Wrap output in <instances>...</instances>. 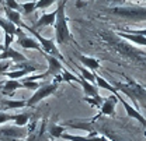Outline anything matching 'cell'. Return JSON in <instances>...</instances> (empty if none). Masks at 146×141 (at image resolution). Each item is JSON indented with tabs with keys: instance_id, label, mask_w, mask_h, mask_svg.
Wrapping results in <instances>:
<instances>
[{
	"instance_id": "1",
	"label": "cell",
	"mask_w": 146,
	"mask_h": 141,
	"mask_svg": "<svg viewBox=\"0 0 146 141\" xmlns=\"http://www.w3.org/2000/svg\"><path fill=\"white\" fill-rule=\"evenodd\" d=\"M66 0H59L58 3V9H56V17H55V42L58 45H65V43H70L74 42L72 32L69 31L68 27V18H66Z\"/></svg>"
},
{
	"instance_id": "2",
	"label": "cell",
	"mask_w": 146,
	"mask_h": 141,
	"mask_svg": "<svg viewBox=\"0 0 146 141\" xmlns=\"http://www.w3.org/2000/svg\"><path fill=\"white\" fill-rule=\"evenodd\" d=\"M111 14L118 16V17L129 20V21H146V7L131 4V6H121V7H114L110 10Z\"/></svg>"
},
{
	"instance_id": "3",
	"label": "cell",
	"mask_w": 146,
	"mask_h": 141,
	"mask_svg": "<svg viewBox=\"0 0 146 141\" xmlns=\"http://www.w3.org/2000/svg\"><path fill=\"white\" fill-rule=\"evenodd\" d=\"M21 28L24 30V31H28L31 35L35 38L36 41H38V43L41 45V48H42V52L46 53V54H51V56H55L56 59H59L60 62H65V57H63V54L59 52V49L56 48V45H55V41L52 39H48V38H44V36L41 35L36 30H34L33 27H28L27 24H21Z\"/></svg>"
},
{
	"instance_id": "4",
	"label": "cell",
	"mask_w": 146,
	"mask_h": 141,
	"mask_svg": "<svg viewBox=\"0 0 146 141\" xmlns=\"http://www.w3.org/2000/svg\"><path fill=\"white\" fill-rule=\"evenodd\" d=\"M58 87H59V81H58L56 78H54V81L49 83V84L39 85V87L35 89V92L33 94V96H31L28 101H25V106L33 108V106L38 105L42 99H45V98L54 95L55 92H56V89H58Z\"/></svg>"
},
{
	"instance_id": "5",
	"label": "cell",
	"mask_w": 146,
	"mask_h": 141,
	"mask_svg": "<svg viewBox=\"0 0 146 141\" xmlns=\"http://www.w3.org/2000/svg\"><path fill=\"white\" fill-rule=\"evenodd\" d=\"M27 134H28V131L20 126L0 127V140L1 141H20Z\"/></svg>"
},
{
	"instance_id": "6",
	"label": "cell",
	"mask_w": 146,
	"mask_h": 141,
	"mask_svg": "<svg viewBox=\"0 0 146 141\" xmlns=\"http://www.w3.org/2000/svg\"><path fill=\"white\" fill-rule=\"evenodd\" d=\"M16 35H17V43L23 49H33V50H38L42 53V48L38 43V41L33 35H27L21 27H17Z\"/></svg>"
},
{
	"instance_id": "7",
	"label": "cell",
	"mask_w": 146,
	"mask_h": 141,
	"mask_svg": "<svg viewBox=\"0 0 146 141\" xmlns=\"http://www.w3.org/2000/svg\"><path fill=\"white\" fill-rule=\"evenodd\" d=\"M38 69L34 67V66H30L28 63H25L21 69H16V70H11V71H6L3 75H6V77H9L10 80H21V78H24V77H27V75H30L31 73H34Z\"/></svg>"
},
{
	"instance_id": "8",
	"label": "cell",
	"mask_w": 146,
	"mask_h": 141,
	"mask_svg": "<svg viewBox=\"0 0 146 141\" xmlns=\"http://www.w3.org/2000/svg\"><path fill=\"white\" fill-rule=\"evenodd\" d=\"M44 54V57L48 60V70H46V74L48 75H58V74H60V70H62V62L59 60V59H56L55 56H51V54H46V53L42 52Z\"/></svg>"
},
{
	"instance_id": "9",
	"label": "cell",
	"mask_w": 146,
	"mask_h": 141,
	"mask_svg": "<svg viewBox=\"0 0 146 141\" xmlns=\"http://www.w3.org/2000/svg\"><path fill=\"white\" fill-rule=\"evenodd\" d=\"M18 88H25V84L21 80H10L9 78L7 81H3V88L0 91L6 96H13V92Z\"/></svg>"
},
{
	"instance_id": "10",
	"label": "cell",
	"mask_w": 146,
	"mask_h": 141,
	"mask_svg": "<svg viewBox=\"0 0 146 141\" xmlns=\"http://www.w3.org/2000/svg\"><path fill=\"white\" fill-rule=\"evenodd\" d=\"M118 99L115 95H111L108 98H106L103 101V104L100 106V115H107V116H114L115 115V105H117Z\"/></svg>"
},
{
	"instance_id": "11",
	"label": "cell",
	"mask_w": 146,
	"mask_h": 141,
	"mask_svg": "<svg viewBox=\"0 0 146 141\" xmlns=\"http://www.w3.org/2000/svg\"><path fill=\"white\" fill-rule=\"evenodd\" d=\"M77 77L80 78L79 84H80L82 88H83L84 96H91V98H98V96H100V94H98V87H97L96 84H91V83H89L87 80L82 78V77L79 75V73H77Z\"/></svg>"
},
{
	"instance_id": "12",
	"label": "cell",
	"mask_w": 146,
	"mask_h": 141,
	"mask_svg": "<svg viewBox=\"0 0 146 141\" xmlns=\"http://www.w3.org/2000/svg\"><path fill=\"white\" fill-rule=\"evenodd\" d=\"M55 17H56V10L52 11V13H44L39 20L35 22L34 25V30H41L44 27H54V22H55Z\"/></svg>"
},
{
	"instance_id": "13",
	"label": "cell",
	"mask_w": 146,
	"mask_h": 141,
	"mask_svg": "<svg viewBox=\"0 0 146 141\" xmlns=\"http://www.w3.org/2000/svg\"><path fill=\"white\" fill-rule=\"evenodd\" d=\"M76 57L82 62V64L89 69L90 71H96L100 69V62L94 57H90V56H84V54H80V53H76Z\"/></svg>"
},
{
	"instance_id": "14",
	"label": "cell",
	"mask_w": 146,
	"mask_h": 141,
	"mask_svg": "<svg viewBox=\"0 0 146 141\" xmlns=\"http://www.w3.org/2000/svg\"><path fill=\"white\" fill-rule=\"evenodd\" d=\"M4 9V14H6V20L10 21L11 24H14L16 27H21L23 24V20H21V13L20 11H16V10H11L6 6H3Z\"/></svg>"
},
{
	"instance_id": "15",
	"label": "cell",
	"mask_w": 146,
	"mask_h": 141,
	"mask_svg": "<svg viewBox=\"0 0 146 141\" xmlns=\"http://www.w3.org/2000/svg\"><path fill=\"white\" fill-rule=\"evenodd\" d=\"M118 36L127 39V41H131L139 46H146V36L142 35H135V34H129V32H125V31H118Z\"/></svg>"
},
{
	"instance_id": "16",
	"label": "cell",
	"mask_w": 146,
	"mask_h": 141,
	"mask_svg": "<svg viewBox=\"0 0 146 141\" xmlns=\"http://www.w3.org/2000/svg\"><path fill=\"white\" fill-rule=\"evenodd\" d=\"M74 67L79 70V75H80L82 78L87 80L91 84H96V73H94V71H90L89 69H86L84 66H80V64H77V63H74Z\"/></svg>"
},
{
	"instance_id": "17",
	"label": "cell",
	"mask_w": 146,
	"mask_h": 141,
	"mask_svg": "<svg viewBox=\"0 0 146 141\" xmlns=\"http://www.w3.org/2000/svg\"><path fill=\"white\" fill-rule=\"evenodd\" d=\"M25 108V101H13V99H3L0 101V109H21Z\"/></svg>"
},
{
	"instance_id": "18",
	"label": "cell",
	"mask_w": 146,
	"mask_h": 141,
	"mask_svg": "<svg viewBox=\"0 0 146 141\" xmlns=\"http://www.w3.org/2000/svg\"><path fill=\"white\" fill-rule=\"evenodd\" d=\"M0 28L4 31V34H10V35L16 36V30H17V27H16L14 24H11L10 21H7L6 18L0 17Z\"/></svg>"
},
{
	"instance_id": "19",
	"label": "cell",
	"mask_w": 146,
	"mask_h": 141,
	"mask_svg": "<svg viewBox=\"0 0 146 141\" xmlns=\"http://www.w3.org/2000/svg\"><path fill=\"white\" fill-rule=\"evenodd\" d=\"M48 131H49V136H51L52 138H60V136L65 133V126L51 123L49 127H48Z\"/></svg>"
},
{
	"instance_id": "20",
	"label": "cell",
	"mask_w": 146,
	"mask_h": 141,
	"mask_svg": "<svg viewBox=\"0 0 146 141\" xmlns=\"http://www.w3.org/2000/svg\"><path fill=\"white\" fill-rule=\"evenodd\" d=\"M30 117H31V113H20V115H14V120L13 122L16 123V126L24 127L30 122Z\"/></svg>"
},
{
	"instance_id": "21",
	"label": "cell",
	"mask_w": 146,
	"mask_h": 141,
	"mask_svg": "<svg viewBox=\"0 0 146 141\" xmlns=\"http://www.w3.org/2000/svg\"><path fill=\"white\" fill-rule=\"evenodd\" d=\"M60 138L65 141H89V136H87V137H82V136H72V134L63 133V134L60 136Z\"/></svg>"
},
{
	"instance_id": "22",
	"label": "cell",
	"mask_w": 146,
	"mask_h": 141,
	"mask_svg": "<svg viewBox=\"0 0 146 141\" xmlns=\"http://www.w3.org/2000/svg\"><path fill=\"white\" fill-rule=\"evenodd\" d=\"M34 10H36L35 1H28V3L21 4V11H23L24 14H31Z\"/></svg>"
},
{
	"instance_id": "23",
	"label": "cell",
	"mask_w": 146,
	"mask_h": 141,
	"mask_svg": "<svg viewBox=\"0 0 146 141\" xmlns=\"http://www.w3.org/2000/svg\"><path fill=\"white\" fill-rule=\"evenodd\" d=\"M3 6L11 9V10H16V11H21V4H18L17 0H3L1 1Z\"/></svg>"
},
{
	"instance_id": "24",
	"label": "cell",
	"mask_w": 146,
	"mask_h": 141,
	"mask_svg": "<svg viewBox=\"0 0 146 141\" xmlns=\"http://www.w3.org/2000/svg\"><path fill=\"white\" fill-rule=\"evenodd\" d=\"M55 1H58V0H38V1H35V7L36 9L45 10V9H48L49 6H52Z\"/></svg>"
},
{
	"instance_id": "25",
	"label": "cell",
	"mask_w": 146,
	"mask_h": 141,
	"mask_svg": "<svg viewBox=\"0 0 146 141\" xmlns=\"http://www.w3.org/2000/svg\"><path fill=\"white\" fill-rule=\"evenodd\" d=\"M11 64H13L11 60H0V74L3 75L6 71L11 67Z\"/></svg>"
},
{
	"instance_id": "26",
	"label": "cell",
	"mask_w": 146,
	"mask_h": 141,
	"mask_svg": "<svg viewBox=\"0 0 146 141\" xmlns=\"http://www.w3.org/2000/svg\"><path fill=\"white\" fill-rule=\"evenodd\" d=\"M11 120H14V115H9V113H4L0 110V124L11 122Z\"/></svg>"
},
{
	"instance_id": "27",
	"label": "cell",
	"mask_w": 146,
	"mask_h": 141,
	"mask_svg": "<svg viewBox=\"0 0 146 141\" xmlns=\"http://www.w3.org/2000/svg\"><path fill=\"white\" fill-rule=\"evenodd\" d=\"M13 41H14V35H10V34H4V45H3V49H6V48L11 46Z\"/></svg>"
},
{
	"instance_id": "28",
	"label": "cell",
	"mask_w": 146,
	"mask_h": 141,
	"mask_svg": "<svg viewBox=\"0 0 146 141\" xmlns=\"http://www.w3.org/2000/svg\"><path fill=\"white\" fill-rule=\"evenodd\" d=\"M125 32H129V34H135V35L146 36V28H145V30H125Z\"/></svg>"
},
{
	"instance_id": "29",
	"label": "cell",
	"mask_w": 146,
	"mask_h": 141,
	"mask_svg": "<svg viewBox=\"0 0 146 141\" xmlns=\"http://www.w3.org/2000/svg\"><path fill=\"white\" fill-rule=\"evenodd\" d=\"M89 141H108V138L106 137V136H89Z\"/></svg>"
},
{
	"instance_id": "30",
	"label": "cell",
	"mask_w": 146,
	"mask_h": 141,
	"mask_svg": "<svg viewBox=\"0 0 146 141\" xmlns=\"http://www.w3.org/2000/svg\"><path fill=\"white\" fill-rule=\"evenodd\" d=\"M145 136H146V131H145Z\"/></svg>"
},
{
	"instance_id": "31",
	"label": "cell",
	"mask_w": 146,
	"mask_h": 141,
	"mask_svg": "<svg viewBox=\"0 0 146 141\" xmlns=\"http://www.w3.org/2000/svg\"><path fill=\"white\" fill-rule=\"evenodd\" d=\"M0 1H3V0H0Z\"/></svg>"
},
{
	"instance_id": "32",
	"label": "cell",
	"mask_w": 146,
	"mask_h": 141,
	"mask_svg": "<svg viewBox=\"0 0 146 141\" xmlns=\"http://www.w3.org/2000/svg\"><path fill=\"white\" fill-rule=\"evenodd\" d=\"M145 1H146V0H145Z\"/></svg>"
}]
</instances>
